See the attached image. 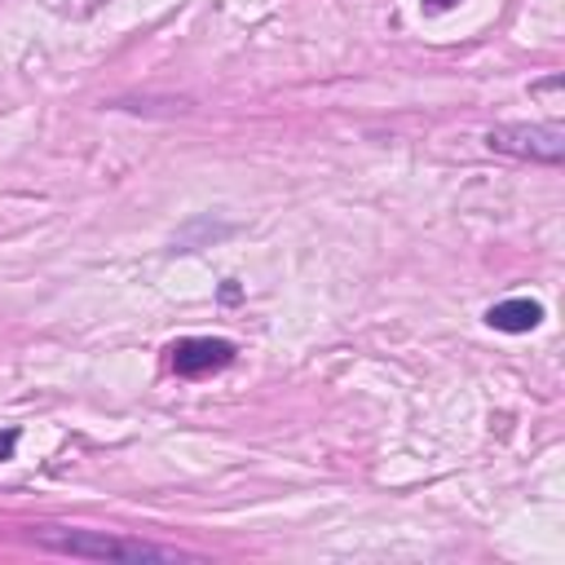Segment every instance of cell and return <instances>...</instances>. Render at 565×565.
<instances>
[{"label":"cell","instance_id":"obj_6","mask_svg":"<svg viewBox=\"0 0 565 565\" xmlns=\"http://www.w3.org/2000/svg\"><path fill=\"white\" fill-rule=\"evenodd\" d=\"M455 4H459V0H424L428 13H446V9H455Z\"/></svg>","mask_w":565,"mask_h":565},{"label":"cell","instance_id":"obj_5","mask_svg":"<svg viewBox=\"0 0 565 565\" xmlns=\"http://www.w3.org/2000/svg\"><path fill=\"white\" fill-rule=\"evenodd\" d=\"M18 437H22L18 428H4V433H0V459H13V446H18Z\"/></svg>","mask_w":565,"mask_h":565},{"label":"cell","instance_id":"obj_4","mask_svg":"<svg viewBox=\"0 0 565 565\" xmlns=\"http://www.w3.org/2000/svg\"><path fill=\"white\" fill-rule=\"evenodd\" d=\"M486 322H490L494 331L525 335V331H534V327L543 322V305H539L534 296H508V300H499V305L486 309Z\"/></svg>","mask_w":565,"mask_h":565},{"label":"cell","instance_id":"obj_1","mask_svg":"<svg viewBox=\"0 0 565 565\" xmlns=\"http://www.w3.org/2000/svg\"><path fill=\"white\" fill-rule=\"evenodd\" d=\"M40 547L62 552V556H79V561H124V565H141V561H194L190 552L177 547H159L146 539H119L106 530H35L31 534Z\"/></svg>","mask_w":565,"mask_h":565},{"label":"cell","instance_id":"obj_2","mask_svg":"<svg viewBox=\"0 0 565 565\" xmlns=\"http://www.w3.org/2000/svg\"><path fill=\"white\" fill-rule=\"evenodd\" d=\"M486 146L499 154L516 159H539V163H561L565 154V128L561 124H499L486 132Z\"/></svg>","mask_w":565,"mask_h":565},{"label":"cell","instance_id":"obj_3","mask_svg":"<svg viewBox=\"0 0 565 565\" xmlns=\"http://www.w3.org/2000/svg\"><path fill=\"white\" fill-rule=\"evenodd\" d=\"M234 344L221 340V335H181L168 344V366L185 380H199V375H212V371H225L234 362Z\"/></svg>","mask_w":565,"mask_h":565}]
</instances>
